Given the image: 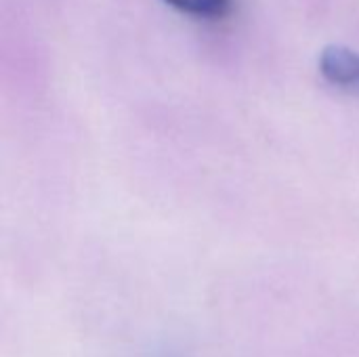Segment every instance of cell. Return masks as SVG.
Returning <instances> with one entry per match:
<instances>
[{"mask_svg":"<svg viewBox=\"0 0 359 357\" xmlns=\"http://www.w3.org/2000/svg\"><path fill=\"white\" fill-rule=\"evenodd\" d=\"M320 74L332 86L359 95V53L343 44H330L320 53Z\"/></svg>","mask_w":359,"mask_h":357,"instance_id":"obj_1","label":"cell"},{"mask_svg":"<svg viewBox=\"0 0 359 357\" xmlns=\"http://www.w3.org/2000/svg\"><path fill=\"white\" fill-rule=\"evenodd\" d=\"M168 6L202 19H221L231 11L233 0H164Z\"/></svg>","mask_w":359,"mask_h":357,"instance_id":"obj_2","label":"cell"}]
</instances>
